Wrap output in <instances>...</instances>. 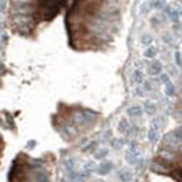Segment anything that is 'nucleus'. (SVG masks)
I'll return each instance as SVG.
<instances>
[{
    "label": "nucleus",
    "instance_id": "obj_6",
    "mask_svg": "<svg viewBox=\"0 0 182 182\" xmlns=\"http://www.w3.org/2000/svg\"><path fill=\"white\" fill-rule=\"evenodd\" d=\"M126 113H128V115H129L130 117H132V119L141 117L142 114H144V108L138 106V105H135V106H132V107H130V108H128Z\"/></svg>",
    "mask_w": 182,
    "mask_h": 182
},
{
    "label": "nucleus",
    "instance_id": "obj_4",
    "mask_svg": "<svg viewBox=\"0 0 182 182\" xmlns=\"http://www.w3.org/2000/svg\"><path fill=\"white\" fill-rule=\"evenodd\" d=\"M125 160L130 165H137L141 160V155L139 151H132L128 149L125 151Z\"/></svg>",
    "mask_w": 182,
    "mask_h": 182
},
{
    "label": "nucleus",
    "instance_id": "obj_11",
    "mask_svg": "<svg viewBox=\"0 0 182 182\" xmlns=\"http://www.w3.org/2000/svg\"><path fill=\"white\" fill-rule=\"evenodd\" d=\"M117 129H119V131L121 132V133H128V131H129V129H130L129 122H128L125 119H121Z\"/></svg>",
    "mask_w": 182,
    "mask_h": 182
},
{
    "label": "nucleus",
    "instance_id": "obj_7",
    "mask_svg": "<svg viewBox=\"0 0 182 182\" xmlns=\"http://www.w3.org/2000/svg\"><path fill=\"white\" fill-rule=\"evenodd\" d=\"M162 68H163V67H162L160 62H158V60H154V62L150 64V66H149L148 72H149L150 75H159L160 72H162Z\"/></svg>",
    "mask_w": 182,
    "mask_h": 182
},
{
    "label": "nucleus",
    "instance_id": "obj_23",
    "mask_svg": "<svg viewBox=\"0 0 182 182\" xmlns=\"http://www.w3.org/2000/svg\"><path fill=\"white\" fill-rule=\"evenodd\" d=\"M175 63H176V65H179V66L182 65V58H181L180 51H175Z\"/></svg>",
    "mask_w": 182,
    "mask_h": 182
},
{
    "label": "nucleus",
    "instance_id": "obj_22",
    "mask_svg": "<svg viewBox=\"0 0 182 182\" xmlns=\"http://www.w3.org/2000/svg\"><path fill=\"white\" fill-rule=\"evenodd\" d=\"M96 169V164L92 162V160H89L88 163L85 164L84 165V172H87V173H92Z\"/></svg>",
    "mask_w": 182,
    "mask_h": 182
},
{
    "label": "nucleus",
    "instance_id": "obj_5",
    "mask_svg": "<svg viewBox=\"0 0 182 182\" xmlns=\"http://www.w3.org/2000/svg\"><path fill=\"white\" fill-rule=\"evenodd\" d=\"M112 169H113V163L109 162V160H104L98 166V174L99 175H106L112 171Z\"/></svg>",
    "mask_w": 182,
    "mask_h": 182
},
{
    "label": "nucleus",
    "instance_id": "obj_26",
    "mask_svg": "<svg viewBox=\"0 0 182 182\" xmlns=\"http://www.w3.org/2000/svg\"><path fill=\"white\" fill-rule=\"evenodd\" d=\"M35 144H37V141H35V140H31V141L28 142V146L31 148V149H33V148L35 147Z\"/></svg>",
    "mask_w": 182,
    "mask_h": 182
},
{
    "label": "nucleus",
    "instance_id": "obj_8",
    "mask_svg": "<svg viewBox=\"0 0 182 182\" xmlns=\"http://www.w3.org/2000/svg\"><path fill=\"white\" fill-rule=\"evenodd\" d=\"M157 106L153 100H146L144 103V112L148 114V115H153L156 113Z\"/></svg>",
    "mask_w": 182,
    "mask_h": 182
},
{
    "label": "nucleus",
    "instance_id": "obj_1",
    "mask_svg": "<svg viewBox=\"0 0 182 182\" xmlns=\"http://www.w3.org/2000/svg\"><path fill=\"white\" fill-rule=\"evenodd\" d=\"M158 130H159V123H158V119H154L151 121L150 126H149V130H148V140L150 144H156L158 141Z\"/></svg>",
    "mask_w": 182,
    "mask_h": 182
},
{
    "label": "nucleus",
    "instance_id": "obj_16",
    "mask_svg": "<svg viewBox=\"0 0 182 182\" xmlns=\"http://www.w3.org/2000/svg\"><path fill=\"white\" fill-rule=\"evenodd\" d=\"M144 57H147V58H155L156 57V55H157V49L154 47V46H150V47H148L146 50H144Z\"/></svg>",
    "mask_w": 182,
    "mask_h": 182
},
{
    "label": "nucleus",
    "instance_id": "obj_27",
    "mask_svg": "<svg viewBox=\"0 0 182 182\" xmlns=\"http://www.w3.org/2000/svg\"><path fill=\"white\" fill-rule=\"evenodd\" d=\"M181 16H182V10H181Z\"/></svg>",
    "mask_w": 182,
    "mask_h": 182
},
{
    "label": "nucleus",
    "instance_id": "obj_15",
    "mask_svg": "<svg viewBox=\"0 0 182 182\" xmlns=\"http://www.w3.org/2000/svg\"><path fill=\"white\" fill-rule=\"evenodd\" d=\"M165 94L169 97H173L175 94V87H174V84L171 81L167 82L166 84H165Z\"/></svg>",
    "mask_w": 182,
    "mask_h": 182
},
{
    "label": "nucleus",
    "instance_id": "obj_25",
    "mask_svg": "<svg viewBox=\"0 0 182 182\" xmlns=\"http://www.w3.org/2000/svg\"><path fill=\"white\" fill-rule=\"evenodd\" d=\"M149 9H150V7H149V3H144V5L141 6V13L142 14H146L149 12Z\"/></svg>",
    "mask_w": 182,
    "mask_h": 182
},
{
    "label": "nucleus",
    "instance_id": "obj_10",
    "mask_svg": "<svg viewBox=\"0 0 182 182\" xmlns=\"http://www.w3.org/2000/svg\"><path fill=\"white\" fill-rule=\"evenodd\" d=\"M119 179L122 182H129L132 178L131 171H129L128 169H122L121 171H119Z\"/></svg>",
    "mask_w": 182,
    "mask_h": 182
},
{
    "label": "nucleus",
    "instance_id": "obj_14",
    "mask_svg": "<svg viewBox=\"0 0 182 182\" xmlns=\"http://www.w3.org/2000/svg\"><path fill=\"white\" fill-rule=\"evenodd\" d=\"M166 13L169 14V18L172 19L173 22H178L179 21V12L175 9H172L169 6L166 7Z\"/></svg>",
    "mask_w": 182,
    "mask_h": 182
},
{
    "label": "nucleus",
    "instance_id": "obj_20",
    "mask_svg": "<svg viewBox=\"0 0 182 182\" xmlns=\"http://www.w3.org/2000/svg\"><path fill=\"white\" fill-rule=\"evenodd\" d=\"M153 41H154V39H153V37L149 34H144L141 37V43L144 44V46L150 47V44L153 43Z\"/></svg>",
    "mask_w": 182,
    "mask_h": 182
},
{
    "label": "nucleus",
    "instance_id": "obj_21",
    "mask_svg": "<svg viewBox=\"0 0 182 182\" xmlns=\"http://www.w3.org/2000/svg\"><path fill=\"white\" fill-rule=\"evenodd\" d=\"M112 146H113L115 149H121V148H123V146H124V140H123V139H119V138L113 139Z\"/></svg>",
    "mask_w": 182,
    "mask_h": 182
},
{
    "label": "nucleus",
    "instance_id": "obj_24",
    "mask_svg": "<svg viewBox=\"0 0 182 182\" xmlns=\"http://www.w3.org/2000/svg\"><path fill=\"white\" fill-rule=\"evenodd\" d=\"M171 80H169V75L167 74H160V82H163L164 84H166L167 82H169Z\"/></svg>",
    "mask_w": 182,
    "mask_h": 182
},
{
    "label": "nucleus",
    "instance_id": "obj_19",
    "mask_svg": "<svg viewBox=\"0 0 182 182\" xmlns=\"http://www.w3.org/2000/svg\"><path fill=\"white\" fill-rule=\"evenodd\" d=\"M74 166H75V160L73 159V158H68V159L65 160V167L68 173H73Z\"/></svg>",
    "mask_w": 182,
    "mask_h": 182
},
{
    "label": "nucleus",
    "instance_id": "obj_12",
    "mask_svg": "<svg viewBox=\"0 0 182 182\" xmlns=\"http://www.w3.org/2000/svg\"><path fill=\"white\" fill-rule=\"evenodd\" d=\"M148 3H149L150 9H153V8L162 9L163 7H165V0H150Z\"/></svg>",
    "mask_w": 182,
    "mask_h": 182
},
{
    "label": "nucleus",
    "instance_id": "obj_17",
    "mask_svg": "<svg viewBox=\"0 0 182 182\" xmlns=\"http://www.w3.org/2000/svg\"><path fill=\"white\" fill-rule=\"evenodd\" d=\"M37 181L38 182H48V174L44 169H40L37 172Z\"/></svg>",
    "mask_w": 182,
    "mask_h": 182
},
{
    "label": "nucleus",
    "instance_id": "obj_13",
    "mask_svg": "<svg viewBox=\"0 0 182 182\" xmlns=\"http://www.w3.org/2000/svg\"><path fill=\"white\" fill-rule=\"evenodd\" d=\"M144 80V74L141 69H135L133 72V81L135 83H142Z\"/></svg>",
    "mask_w": 182,
    "mask_h": 182
},
{
    "label": "nucleus",
    "instance_id": "obj_2",
    "mask_svg": "<svg viewBox=\"0 0 182 182\" xmlns=\"http://www.w3.org/2000/svg\"><path fill=\"white\" fill-rule=\"evenodd\" d=\"M158 157H159L160 159L164 160V162H166V163H174L176 159H178V156L174 151L169 150L167 148H160L159 150H158Z\"/></svg>",
    "mask_w": 182,
    "mask_h": 182
},
{
    "label": "nucleus",
    "instance_id": "obj_3",
    "mask_svg": "<svg viewBox=\"0 0 182 182\" xmlns=\"http://www.w3.org/2000/svg\"><path fill=\"white\" fill-rule=\"evenodd\" d=\"M94 119V114L90 113V112H78V113L75 114V116H74L75 123H78L80 125L88 124V123L92 122Z\"/></svg>",
    "mask_w": 182,
    "mask_h": 182
},
{
    "label": "nucleus",
    "instance_id": "obj_18",
    "mask_svg": "<svg viewBox=\"0 0 182 182\" xmlns=\"http://www.w3.org/2000/svg\"><path fill=\"white\" fill-rule=\"evenodd\" d=\"M108 155V149L107 148H100L99 150H97V153L94 154V158L96 159H103Z\"/></svg>",
    "mask_w": 182,
    "mask_h": 182
},
{
    "label": "nucleus",
    "instance_id": "obj_9",
    "mask_svg": "<svg viewBox=\"0 0 182 182\" xmlns=\"http://www.w3.org/2000/svg\"><path fill=\"white\" fill-rule=\"evenodd\" d=\"M150 169L151 171H154V172L156 173H166L169 169H166V166L165 165H163L162 163H159V162H157V160H155V162H153L150 165Z\"/></svg>",
    "mask_w": 182,
    "mask_h": 182
}]
</instances>
